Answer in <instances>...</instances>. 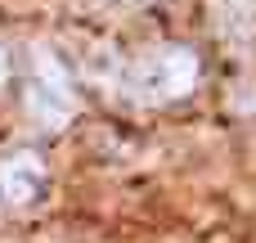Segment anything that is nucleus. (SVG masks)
<instances>
[{"label": "nucleus", "instance_id": "nucleus-1", "mask_svg": "<svg viewBox=\"0 0 256 243\" xmlns=\"http://www.w3.org/2000/svg\"><path fill=\"white\" fill-rule=\"evenodd\" d=\"M140 81H144V90L153 99H176V95H184V90L198 86V54L184 50V45H166V50H158L144 63Z\"/></svg>", "mask_w": 256, "mask_h": 243}, {"label": "nucleus", "instance_id": "nucleus-2", "mask_svg": "<svg viewBox=\"0 0 256 243\" xmlns=\"http://www.w3.org/2000/svg\"><path fill=\"white\" fill-rule=\"evenodd\" d=\"M32 108H36L50 126L68 122V113H72V86H68V72H63V63H58L45 45H36V90H32Z\"/></svg>", "mask_w": 256, "mask_h": 243}, {"label": "nucleus", "instance_id": "nucleus-3", "mask_svg": "<svg viewBox=\"0 0 256 243\" xmlns=\"http://www.w3.org/2000/svg\"><path fill=\"white\" fill-rule=\"evenodd\" d=\"M0 189H4V198H9L14 207L32 203V198L45 189V162H40L36 153H27V149L0 158Z\"/></svg>", "mask_w": 256, "mask_h": 243}, {"label": "nucleus", "instance_id": "nucleus-4", "mask_svg": "<svg viewBox=\"0 0 256 243\" xmlns=\"http://www.w3.org/2000/svg\"><path fill=\"white\" fill-rule=\"evenodd\" d=\"M4 77H9V59H4V50H0V86H4Z\"/></svg>", "mask_w": 256, "mask_h": 243}]
</instances>
